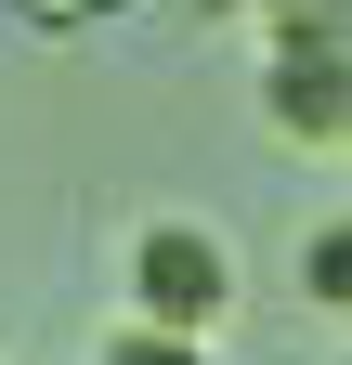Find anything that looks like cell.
Masks as SVG:
<instances>
[{
  "label": "cell",
  "mask_w": 352,
  "mask_h": 365,
  "mask_svg": "<svg viewBox=\"0 0 352 365\" xmlns=\"http://www.w3.org/2000/svg\"><path fill=\"white\" fill-rule=\"evenodd\" d=\"M130 313L170 339H222L235 327V248L209 222H144L130 235Z\"/></svg>",
  "instance_id": "cell-1"
},
{
  "label": "cell",
  "mask_w": 352,
  "mask_h": 365,
  "mask_svg": "<svg viewBox=\"0 0 352 365\" xmlns=\"http://www.w3.org/2000/svg\"><path fill=\"white\" fill-rule=\"evenodd\" d=\"M261 130H274V144H352V53L326 26H287L274 39V66H261Z\"/></svg>",
  "instance_id": "cell-2"
},
{
  "label": "cell",
  "mask_w": 352,
  "mask_h": 365,
  "mask_svg": "<svg viewBox=\"0 0 352 365\" xmlns=\"http://www.w3.org/2000/svg\"><path fill=\"white\" fill-rule=\"evenodd\" d=\"M300 300H326V313H352V222H326V235L300 248Z\"/></svg>",
  "instance_id": "cell-3"
},
{
  "label": "cell",
  "mask_w": 352,
  "mask_h": 365,
  "mask_svg": "<svg viewBox=\"0 0 352 365\" xmlns=\"http://www.w3.org/2000/svg\"><path fill=\"white\" fill-rule=\"evenodd\" d=\"M92 365H209V339H170V327H144V313H130V327H118Z\"/></svg>",
  "instance_id": "cell-4"
},
{
  "label": "cell",
  "mask_w": 352,
  "mask_h": 365,
  "mask_svg": "<svg viewBox=\"0 0 352 365\" xmlns=\"http://www.w3.org/2000/svg\"><path fill=\"white\" fill-rule=\"evenodd\" d=\"M26 26H92V14H118V0H14Z\"/></svg>",
  "instance_id": "cell-5"
},
{
  "label": "cell",
  "mask_w": 352,
  "mask_h": 365,
  "mask_svg": "<svg viewBox=\"0 0 352 365\" xmlns=\"http://www.w3.org/2000/svg\"><path fill=\"white\" fill-rule=\"evenodd\" d=\"M235 14H261V26L287 39V26H314V0H235Z\"/></svg>",
  "instance_id": "cell-6"
}]
</instances>
